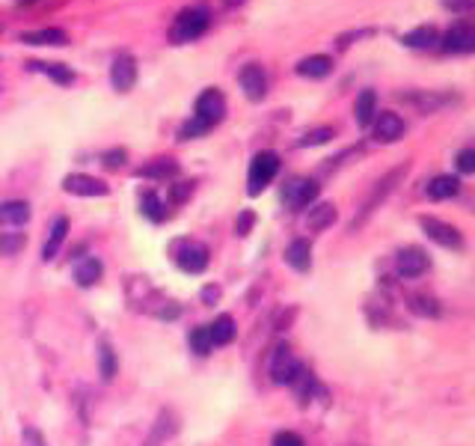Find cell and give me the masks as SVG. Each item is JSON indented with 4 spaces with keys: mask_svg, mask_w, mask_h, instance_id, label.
Listing matches in <instances>:
<instances>
[{
    "mask_svg": "<svg viewBox=\"0 0 475 446\" xmlns=\"http://www.w3.org/2000/svg\"><path fill=\"white\" fill-rule=\"evenodd\" d=\"M407 170H410V164L404 161L402 167H395V170H389L386 176H384V179H377L375 182V188H371V193H369V197H366V202H362V209H360V215L357 218H353V223H351V232H357L360 227H362V223H366L371 215H375V211H377V206H380V202H384L386 197H389V193H393L395 191V184L398 182H402L404 179V176H407Z\"/></svg>",
    "mask_w": 475,
    "mask_h": 446,
    "instance_id": "obj_1",
    "label": "cell"
},
{
    "mask_svg": "<svg viewBox=\"0 0 475 446\" xmlns=\"http://www.w3.org/2000/svg\"><path fill=\"white\" fill-rule=\"evenodd\" d=\"M208 24H211V13H208V6H188V9H182L179 18H175V24H173V42H193V39H199V36L208 30Z\"/></svg>",
    "mask_w": 475,
    "mask_h": 446,
    "instance_id": "obj_2",
    "label": "cell"
},
{
    "mask_svg": "<svg viewBox=\"0 0 475 446\" xmlns=\"http://www.w3.org/2000/svg\"><path fill=\"white\" fill-rule=\"evenodd\" d=\"M170 253L184 274H202L205 268H208V247H205L202 241L179 238V241H173Z\"/></svg>",
    "mask_w": 475,
    "mask_h": 446,
    "instance_id": "obj_3",
    "label": "cell"
},
{
    "mask_svg": "<svg viewBox=\"0 0 475 446\" xmlns=\"http://www.w3.org/2000/svg\"><path fill=\"white\" fill-rule=\"evenodd\" d=\"M279 173V155L276 152H259L253 161H250V173H247V193L250 197H259L267 184L276 179Z\"/></svg>",
    "mask_w": 475,
    "mask_h": 446,
    "instance_id": "obj_4",
    "label": "cell"
},
{
    "mask_svg": "<svg viewBox=\"0 0 475 446\" xmlns=\"http://www.w3.org/2000/svg\"><path fill=\"white\" fill-rule=\"evenodd\" d=\"M419 227L425 229V236L437 241L440 247H449V250H463V236L458 227H452V223H443L437 218H419Z\"/></svg>",
    "mask_w": 475,
    "mask_h": 446,
    "instance_id": "obj_5",
    "label": "cell"
},
{
    "mask_svg": "<svg viewBox=\"0 0 475 446\" xmlns=\"http://www.w3.org/2000/svg\"><path fill=\"white\" fill-rule=\"evenodd\" d=\"M193 116L205 123L208 128H214L226 116V99H223L220 90H205L202 96L197 99V107H193Z\"/></svg>",
    "mask_w": 475,
    "mask_h": 446,
    "instance_id": "obj_6",
    "label": "cell"
},
{
    "mask_svg": "<svg viewBox=\"0 0 475 446\" xmlns=\"http://www.w3.org/2000/svg\"><path fill=\"white\" fill-rule=\"evenodd\" d=\"M303 372V364L292 355V348L288 346H279L274 351V360H271V378L276 384H294V378Z\"/></svg>",
    "mask_w": 475,
    "mask_h": 446,
    "instance_id": "obj_7",
    "label": "cell"
},
{
    "mask_svg": "<svg viewBox=\"0 0 475 446\" xmlns=\"http://www.w3.org/2000/svg\"><path fill=\"white\" fill-rule=\"evenodd\" d=\"M395 268H398V274L407 277V280H416V277H422L428 268H431V259H428L422 247H404V250H398Z\"/></svg>",
    "mask_w": 475,
    "mask_h": 446,
    "instance_id": "obj_8",
    "label": "cell"
},
{
    "mask_svg": "<svg viewBox=\"0 0 475 446\" xmlns=\"http://www.w3.org/2000/svg\"><path fill=\"white\" fill-rule=\"evenodd\" d=\"M63 191L72 193V197H107V184L96 179V176L87 173H72L63 179Z\"/></svg>",
    "mask_w": 475,
    "mask_h": 446,
    "instance_id": "obj_9",
    "label": "cell"
},
{
    "mask_svg": "<svg viewBox=\"0 0 475 446\" xmlns=\"http://www.w3.org/2000/svg\"><path fill=\"white\" fill-rule=\"evenodd\" d=\"M440 48L445 54H470L475 51V30H472V24L467 21H458L454 27H449L443 36V42H440Z\"/></svg>",
    "mask_w": 475,
    "mask_h": 446,
    "instance_id": "obj_10",
    "label": "cell"
},
{
    "mask_svg": "<svg viewBox=\"0 0 475 446\" xmlns=\"http://www.w3.org/2000/svg\"><path fill=\"white\" fill-rule=\"evenodd\" d=\"M241 90L250 101H262L267 96V72L259 66V63H250V66L241 69Z\"/></svg>",
    "mask_w": 475,
    "mask_h": 446,
    "instance_id": "obj_11",
    "label": "cell"
},
{
    "mask_svg": "<svg viewBox=\"0 0 475 446\" xmlns=\"http://www.w3.org/2000/svg\"><path fill=\"white\" fill-rule=\"evenodd\" d=\"M404 119L393 114V110H384V114H375V141L380 143H395V141H402L404 137Z\"/></svg>",
    "mask_w": 475,
    "mask_h": 446,
    "instance_id": "obj_12",
    "label": "cell"
},
{
    "mask_svg": "<svg viewBox=\"0 0 475 446\" xmlns=\"http://www.w3.org/2000/svg\"><path fill=\"white\" fill-rule=\"evenodd\" d=\"M315 197H318V184L312 179H292L283 191V200L288 209H306Z\"/></svg>",
    "mask_w": 475,
    "mask_h": 446,
    "instance_id": "obj_13",
    "label": "cell"
},
{
    "mask_svg": "<svg viewBox=\"0 0 475 446\" xmlns=\"http://www.w3.org/2000/svg\"><path fill=\"white\" fill-rule=\"evenodd\" d=\"M110 83H114L116 92L134 90V83H137V60L128 57V54H119V57L114 60V66H110Z\"/></svg>",
    "mask_w": 475,
    "mask_h": 446,
    "instance_id": "obj_14",
    "label": "cell"
},
{
    "mask_svg": "<svg viewBox=\"0 0 475 446\" xmlns=\"http://www.w3.org/2000/svg\"><path fill=\"white\" fill-rule=\"evenodd\" d=\"M285 262L294 268V271H301V274H306L312 268V244L306 238H297V241H292L288 244V250H285Z\"/></svg>",
    "mask_w": 475,
    "mask_h": 446,
    "instance_id": "obj_15",
    "label": "cell"
},
{
    "mask_svg": "<svg viewBox=\"0 0 475 446\" xmlns=\"http://www.w3.org/2000/svg\"><path fill=\"white\" fill-rule=\"evenodd\" d=\"M18 42L24 45H66L69 42V33L60 30V27H42V30H27L18 36Z\"/></svg>",
    "mask_w": 475,
    "mask_h": 446,
    "instance_id": "obj_16",
    "label": "cell"
},
{
    "mask_svg": "<svg viewBox=\"0 0 475 446\" xmlns=\"http://www.w3.org/2000/svg\"><path fill=\"white\" fill-rule=\"evenodd\" d=\"M30 220V206L24 200L0 202V227H24Z\"/></svg>",
    "mask_w": 475,
    "mask_h": 446,
    "instance_id": "obj_17",
    "label": "cell"
},
{
    "mask_svg": "<svg viewBox=\"0 0 475 446\" xmlns=\"http://www.w3.org/2000/svg\"><path fill=\"white\" fill-rule=\"evenodd\" d=\"M437 42H440V33H437V27H431V24H422V27H416V30H410V33L402 36V45H407V48H416V51L434 48Z\"/></svg>",
    "mask_w": 475,
    "mask_h": 446,
    "instance_id": "obj_18",
    "label": "cell"
},
{
    "mask_svg": "<svg viewBox=\"0 0 475 446\" xmlns=\"http://www.w3.org/2000/svg\"><path fill=\"white\" fill-rule=\"evenodd\" d=\"M410 105H416L422 114H437L440 107L452 105V96H443V92H410V96H402Z\"/></svg>",
    "mask_w": 475,
    "mask_h": 446,
    "instance_id": "obj_19",
    "label": "cell"
},
{
    "mask_svg": "<svg viewBox=\"0 0 475 446\" xmlns=\"http://www.w3.org/2000/svg\"><path fill=\"white\" fill-rule=\"evenodd\" d=\"M333 72V60L327 54H312V57H303L297 63V74H303V78H327Z\"/></svg>",
    "mask_w": 475,
    "mask_h": 446,
    "instance_id": "obj_20",
    "label": "cell"
},
{
    "mask_svg": "<svg viewBox=\"0 0 475 446\" xmlns=\"http://www.w3.org/2000/svg\"><path fill=\"white\" fill-rule=\"evenodd\" d=\"M377 114V92L375 90H362L357 96V105H353V116H357V125H371V119Z\"/></svg>",
    "mask_w": 475,
    "mask_h": 446,
    "instance_id": "obj_21",
    "label": "cell"
},
{
    "mask_svg": "<svg viewBox=\"0 0 475 446\" xmlns=\"http://www.w3.org/2000/svg\"><path fill=\"white\" fill-rule=\"evenodd\" d=\"M137 176H146V179H157V182H166V179H175L179 176V164L173 161V158H157L155 164L148 167H140Z\"/></svg>",
    "mask_w": 475,
    "mask_h": 446,
    "instance_id": "obj_22",
    "label": "cell"
},
{
    "mask_svg": "<svg viewBox=\"0 0 475 446\" xmlns=\"http://www.w3.org/2000/svg\"><path fill=\"white\" fill-rule=\"evenodd\" d=\"M66 232H69V220H66V218H57V220H54L51 236H48V241H45V247H42V259H45V262H51V259L60 253L63 241H66Z\"/></svg>",
    "mask_w": 475,
    "mask_h": 446,
    "instance_id": "obj_23",
    "label": "cell"
},
{
    "mask_svg": "<svg viewBox=\"0 0 475 446\" xmlns=\"http://www.w3.org/2000/svg\"><path fill=\"white\" fill-rule=\"evenodd\" d=\"M458 191H461V182L454 179V176H437V179L428 182V188H425V193L431 200H452Z\"/></svg>",
    "mask_w": 475,
    "mask_h": 446,
    "instance_id": "obj_24",
    "label": "cell"
},
{
    "mask_svg": "<svg viewBox=\"0 0 475 446\" xmlns=\"http://www.w3.org/2000/svg\"><path fill=\"white\" fill-rule=\"evenodd\" d=\"M336 206L333 202H321V206H315L310 209V218H306V227H310L312 232H321V229H327L336 223Z\"/></svg>",
    "mask_w": 475,
    "mask_h": 446,
    "instance_id": "obj_25",
    "label": "cell"
},
{
    "mask_svg": "<svg viewBox=\"0 0 475 446\" xmlns=\"http://www.w3.org/2000/svg\"><path fill=\"white\" fill-rule=\"evenodd\" d=\"M101 271H105V268H101L98 259L96 256H87V259H81L78 268H74V280H78L83 289H87V286H96L101 280Z\"/></svg>",
    "mask_w": 475,
    "mask_h": 446,
    "instance_id": "obj_26",
    "label": "cell"
},
{
    "mask_svg": "<svg viewBox=\"0 0 475 446\" xmlns=\"http://www.w3.org/2000/svg\"><path fill=\"white\" fill-rule=\"evenodd\" d=\"M208 333H211L214 346H229V342L235 339V319H232V315H217L214 324H208Z\"/></svg>",
    "mask_w": 475,
    "mask_h": 446,
    "instance_id": "obj_27",
    "label": "cell"
},
{
    "mask_svg": "<svg viewBox=\"0 0 475 446\" xmlns=\"http://www.w3.org/2000/svg\"><path fill=\"white\" fill-rule=\"evenodd\" d=\"M27 66L42 72V74H48V78L57 81L60 87H69V83L74 81V72L69 66H63V63H39V60H33V63H27Z\"/></svg>",
    "mask_w": 475,
    "mask_h": 446,
    "instance_id": "obj_28",
    "label": "cell"
},
{
    "mask_svg": "<svg viewBox=\"0 0 475 446\" xmlns=\"http://www.w3.org/2000/svg\"><path fill=\"white\" fill-rule=\"evenodd\" d=\"M179 429L175 425V416L170 414V411H161V416H157V423H155V429H152V434H148V441H146V446H157L161 441H166L170 434Z\"/></svg>",
    "mask_w": 475,
    "mask_h": 446,
    "instance_id": "obj_29",
    "label": "cell"
},
{
    "mask_svg": "<svg viewBox=\"0 0 475 446\" xmlns=\"http://www.w3.org/2000/svg\"><path fill=\"white\" fill-rule=\"evenodd\" d=\"M407 306L413 310L416 315H440V304H437V297L434 295H425V292H419V295H410L407 297Z\"/></svg>",
    "mask_w": 475,
    "mask_h": 446,
    "instance_id": "obj_30",
    "label": "cell"
},
{
    "mask_svg": "<svg viewBox=\"0 0 475 446\" xmlns=\"http://www.w3.org/2000/svg\"><path fill=\"white\" fill-rule=\"evenodd\" d=\"M140 211L148 218V220H155V223H161L166 218V209H164V202L161 197H157L155 191H146L143 197H140Z\"/></svg>",
    "mask_w": 475,
    "mask_h": 446,
    "instance_id": "obj_31",
    "label": "cell"
},
{
    "mask_svg": "<svg viewBox=\"0 0 475 446\" xmlns=\"http://www.w3.org/2000/svg\"><path fill=\"white\" fill-rule=\"evenodd\" d=\"M27 244L24 232H0V256H15Z\"/></svg>",
    "mask_w": 475,
    "mask_h": 446,
    "instance_id": "obj_32",
    "label": "cell"
},
{
    "mask_svg": "<svg viewBox=\"0 0 475 446\" xmlns=\"http://www.w3.org/2000/svg\"><path fill=\"white\" fill-rule=\"evenodd\" d=\"M191 348L197 351V355H208V351L214 348V342H211V333L208 328H197V330H191Z\"/></svg>",
    "mask_w": 475,
    "mask_h": 446,
    "instance_id": "obj_33",
    "label": "cell"
},
{
    "mask_svg": "<svg viewBox=\"0 0 475 446\" xmlns=\"http://www.w3.org/2000/svg\"><path fill=\"white\" fill-rule=\"evenodd\" d=\"M98 357H101V378L110 381V378L116 375V357H114V348H110L107 342H105V346H101V351H98Z\"/></svg>",
    "mask_w": 475,
    "mask_h": 446,
    "instance_id": "obj_34",
    "label": "cell"
},
{
    "mask_svg": "<svg viewBox=\"0 0 475 446\" xmlns=\"http://www.w3.org/2000/svg\"><path fill=\"white\" fill-rule=\"evenodd\" d=\"M211 132V128L208 125H205V123H199V119L197 116H191L188 119V123H184L182 125V132H179V137H182V141H193V137H202V134H208Z\"/></svg>",
    "mask_w": 475,
    "mask_h": 446,
    "instance_id": "obj_35",
    "label": "cell"
},
{
    "mask_svg": "<svg viewBox=\"0 0 475 446\" xmlns=\"http://www.w3.org/2000/svg\"><path fill=\"white\" fill-rule=\"evenodd\" d=\"M330 137H333V128L324 125V128H315V132H306L297 143L301 146H321V143H327Z\"/></svg>",
    "mask_w": 475,
    "mask_h": 446,
    "instance_id": "obj_36",
    "label": "cell"
},
{
    "mask_svg": "<svg viewBox=\"0 0 475 446\" xmlns=\"http://www.w3.org/2000/svg\"><path fill=\"white\" fill-rule=\"evenodd\" d=\"M125 158H128L125 149H110V152H105L101 161H105V167H110V170H119V167L125 164Z\"/></svg>",
    "mask_w": 475,
    "mask_h": 446,
    "instance_id": "obj_37",
    "label": "cell"
},
{
    "mask_svg": "<svg viewBox=\"0 0 475 446\" xmlns=\"http://www.w3.org/2000/svg\"><path fill=\"white\" fill-rule=\"evenodd\" d=\"M271 446H306V441L297 432H279Z\"/></svg>",
    "mask_w": 475,
    "mask_h": 446,
    "instance_id": "obj_38",
    "label": "cell"
},
{
    "mask_svg": "<svg viewBox=\"0 0 475 446\" xmlns=\"http://www.w3.org/2000/svg\"><path fill=\"white\" fill-rule=\"evenodd\" d=\"M21 443L24 446H48L42 438V432L39 429H33V425H27V429L21 432Z\"/></svg>",
    "mask_w": 475,
    "mask_h": 446,
    "instance_id": "obj_39",
    "label": "cell"
},
{
    "mask_svg": "<svg viewBox=\"0 0 475 446\" xmlns=\"http://www.w3.org/2000/svg\"><path fill=\"white\" fill-rule=\"evenodd\" d=\"M458 170H461V173H472V170H475V152H472V149H461V155H458Z\"/></svg>",
    "mask_w": 475,
    "mask_h": 446,
    "instance_id": "obj_40",
    "label": "cell"
},
{
    "mask_svg": "<svg viewBox=\"0 0 475 446\" xmlns=\"http://www.w3.org/2000/svg\"><path fill=\"white\" fill-rule=\"evenodd\" d=\"M253 223H256V215H253V211H244V215H241V218L235 220V232H238V236H250Z\"/></svg>",
    "mask_w": 475,
    "mask_h": 446,
    "instance_id": "obj_41",
    "label": "cell"
},
{
    "mask_svg": "<svg viewBox=\"0 0 475 446\" xmlns=\"http://www.w3.org/2000/svg\"><path fill=\"white\" fill-rule=\"evenodd\" d=\"M440 6L452 9V13H467L472 9V0H440Z\"/></svg>",
    "mask_w": 475,
    "mask_h": 446,
    "instance_id": "obj_42",
    "label": "cell"
},
{
    "mask_svg": "<svg viewBox=\"0 0 475 446\" xmlns=\"http://www.w3.org/2000/svg\"><path fill=\"white\" fill-rule=\"evenodd\" d=\"M191 191H193L191 182H179V184L173 188V200H175V202H184V200L191 197Z\"/></svg>",
    "mask_w": 475,
    "mask_h": 446,
    "instance_id": "obj_43",
    "label": "cell"
},
{
    "mask_svg": "<svg viewBox=\"0 0 475 446\" xmlns=\"http://www.w3.org/2000/svg\"><path fill=\"white\" fill-rule=\"evenodd\" d=\"M202 297H205V301H217V297H220V289H217V286H208V289L202 292Z\"/></svg>",
    "mask_w": 475,
    "mask_h": 446,
    "instance_id": "obj_44",
    "label": "cell"
},
{
    "mask_svg": "<svg viewBox=\"0 0 475 446\" xmlns=\"http://www.w3.org/2000/svg\"><path fill=\"white\" fill-rule=\"evenodd\" d=\"M223 4H226L229 9H235V6H241V4H247V0H223Z\"/></svg>",
    "mask_w": 475,
    "mask_h": 446,
    "instance_id": "obj_45",
    "label": "cell"
}]
</instances>
